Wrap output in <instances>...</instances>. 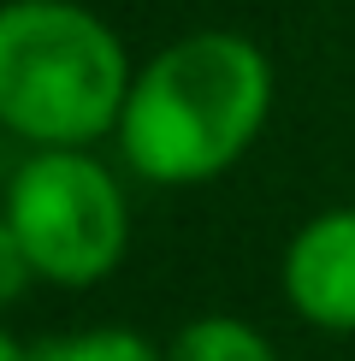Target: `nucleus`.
I'll list each match as a JSON object with an SVG mask.
<instances>
[{
	"label": "nucleus",
	"mask_w": 355,
	"mask_h": 361,
	"mask_svg": "<svg viewBox=\"0 0 355 361\" xmlns=\"http://www.w3.org/2000/svg\"><path fill=\"white\" fill-rule=\"evenodd\" d=\"M273 113V59L243 30H196L137 66L118 113L125 166L160 190L213 184L255 148Z\"/></svg>",
	"instance_id": "1"
},
{
	"label": "nucleus",
	"mask_w": 355,
	"mask_h": 361,
	"mask_svg": "<svg viewBox=\"0 0 355 361\" xmlns=\"http://www.w3.org/2000/svg\"><path fill=\"white\" fill-rule=\"evenodd\" d=\"M118 30L77 0H0V130L30 148H95L118 137L130 95Z\"/></svg>",
	"instance_id": "2"
},
{
	"label": "nucleus",
	"mask_w": 355,
	"mask_h": 361,
	"mask_svg": "<svg viewBox=\"0 0 355 361\" xmlns=\"http://www.w3.org/2000/svg\"><path fill=\"white\" fill-rule=\"evenodd\" d=\"M6 214L30 273L59 290H95L130 249V202L118 172L89 148H36L6 178Z\"/></svg>",
	"instance_id": "3"
},
{
	"label": "nucleus",
	"mask_w": 355,
	"mask_h": 361,
	"mask_svg": "<svg viewBox=\"0 0 355 361\" xmlns=\"http://www.w3.org/2000/svg\"><path fill=\"white\" fill-rule=\"evenodd\" d=\"M278 290L302 326L355 338V207H325L296 225L278 261Z\"/></svg>",
	"instance_id": "4"
},
{
	"label": "nucleus",
	"mask_w": 355,
	"mask_h": 361,
	"mask_svg": "<svg viewBox=\"0 0 355 361\" xmlns=\"http://www.w3.org/2000/svg\"><path fill=\"white\" fill-rule=\"evenodd\" d=\"M166 361H278V350L243 314H201L172 332Z\"/></svg>",
	"instance_id": "5"
},
{
	"label": "nucleus",
	"mask_w": 355,
	"mask_h": 361,
	"mask_svg": "<svg viewBox=\"0 0 355 361\" xmlns=\"http://www.w3.org/2000/svg\"><path fill=\"white\" fill-rule=\"evenodd\" d=\"M36 361H166L148 332L137 326H83V332H59V338H42L30 343Z\"/></svg>",
	"instance_id": "6"
},
{
	"label": "nucleus",
	"mask_w": 355,
	"mask_h": 361,
	"mask_svg": "<svg viewBox=\"0 0 355 361\" xmlns=\"http://www.w3.org/2000/svg\"><path fill=\"white\" fill-rule=\"evenodd\" d=\"M36 284V273H30V261H24V249H18V237H12V225L6 214H0V314H6L18 296Z\"/></svg>",
	"instance_id": "7"
},
{
	"label": "nucleus",
	"mask_w": 355,
	"mask_h": 361,
	"mask_svg": "<svg viewBox=\"0 0 355 361\" xmlns=\"http://www.w3.org/2000/svg\"><path fill=\"white\" fill-rule=\"evenodd\" d=\"M0 361H36V355H30V350H24V343H18V338H12V332H6V326H0Z\"/></svg>",
	"instance_id": "8"
}]
</instances>
